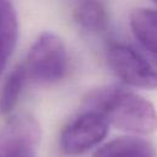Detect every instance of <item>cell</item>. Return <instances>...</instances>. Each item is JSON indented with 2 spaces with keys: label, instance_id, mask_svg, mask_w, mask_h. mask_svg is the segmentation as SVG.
<instances>
[{
  "label": "cell",
  "instance_id": "6",
  "mask_svg": "<svg viewBox=\"0 0 157 157\" xmlns=\"http://www.w3.org/2000/svg\"><path fill=\"white\" fill-rule=\"evenodd\" d=\"M92 157H156V150L141 137L120 136L97 148Z\"/></svg>",
  "mask_w": 157,
  "mask_h": 157
},
{
  "label": "cell",
  "instance_id": "5",
  "mask_svg": "<svg viewBox=\"0 0 157 157\" xmlns=\"http://www.w3.org/2000/svg\"><path fill=\"white\" fill-rule=\"evenodd\" d=\"M40 126L29 115L11 118L0 132V157H36Z\"/></svg>",
  "mask_w": 157,
  "mask_h": 157
},
{
  "label": "cell",
  "instance_id": "7",
  "mask_svg": "<svg viewBox=\"0 0 157 157\" xmlns=\"http://www.w3.org/2000/svg\"><path fill=\"white\" fill-rule=\"evenodd\" d=\"M130 27L140 44L157 56V2L155 7H137L130 13Z\"/></svg>",
  "mask_w": 157,
  "mask_h": 157
},
{
  "label": "cell",
  "instance_id": "9",
  "mask_svg": "<svg viewBox=\"0 0 157 157\" xmlns=\"http://www.w3.org/2000/svg\"><path fill=\"white\" fill-rule=\"evenodd\" d=\"M76 22L86 31H103L108 22L107 9L101 1H82L75 9Z\"/></svg>",
  "mask_w": 157,
  "mask_h": 157
},
{
  "label": "cell",
  "instance_id": "10",
  "mask_svg": "<svg viewBox=\"0 0 157 157\" xmlns=\"http://www.w3.org/2000/svg\"><path fill=\"white\" fill-rule=\"evenodd\" d=\"M27 71L23 65H17L6 77L4 82L1 93H0V112L9 113L11 112L18 102V98L22 93L27 80Z\"/></svg>",
  "mask_w": 157,
  "mask_h": 157
},
{
  "label": "cell",
  "instance_id": "4",
  "mask_svg": "<svg viewBox=\"0 0 157 157\" xmlns=\"http://www.w3.org/2000/svg\"><path fill=\"white\" fill-rule=\"evenodd\" d=\"M107 60L112 71L124 83L139 88L157 90V70L132 48L115 43L109 47Z\"/></svg>",
  "mask_w": 157,
  "mask_h": 157
},
{
  "label": "cell",
  "instance_id": "3",
  "mask_svg": "<svg viewBox=\"0 0 157 157\" xmlns=\"http://www.w3.org/2000/svg\"><path fill=\"white\" fill-rule=\"evenodd\" d=\"M109 123L93 110H85L75 117L60 134V148L65 155L77 156L87 152L104 140Z\"/></svg>",
  "mask_w": 157,
  "mask_h": 157
},
{
  "label": "cell",
  "instance_id": "2",
  "mask_svg": "<svg viewBox=\"0 0 157 157\" xmlns=\"http://www.w3.org/2000/svg\"><path fill=\"white\" fill-rule=\"evenodd\" d=\"M67 63V53L61 38L52 32H43L32 44L25 67L32 81L50 85L65 76Z\"/></svg>",
  "mask_w": 157,
  "mask_h": 157
},
{
  "label": "cell",
  "instance_id": "1",
  "mask_svg": "<svg viewBox=\"0 0 157 157\" xmlns=\"http://www.w3.org/2000/svg\"><path fill=\"white\" fill-rule=\"evenodd\" d=\"M87 110L99 113L115 128L147 135L157 130V110L146 98L120 88L104 87L96 90L86 98Z\"/></svg>",
  "mask_w": 157,
  "mask_h": 157
},
{
  "label": "cell",
  "instance_id": "8",
  "mask_svg": "<svg viewBox=\"0 0 157 157\" xmlns=\"http://www.w3.org/2000/svg\"><path fill=\"white\" fill-rule=\"evenodd\" d=\"M18 20L13 5L0 0V74L4 71L16 47Z\"/></svg>",
  "mask_w": 157,
  "mask_h": 157
}]
</instances>
